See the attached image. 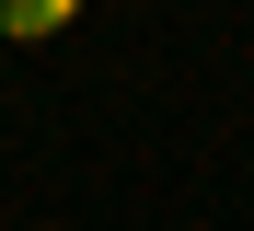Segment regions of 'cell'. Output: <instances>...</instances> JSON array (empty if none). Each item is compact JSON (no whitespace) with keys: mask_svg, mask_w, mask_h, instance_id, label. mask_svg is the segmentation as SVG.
Returning a JSON list of instances; mask_svg holds the SVG:
<instances>
[{"mask_svg":"<svg viewBox=\"0 0 254 231\" xmlns=\"http://www.w3.org/2000/svg\"><path fill=\"white\" fill-rule=\"evenodd\" d=\"M81 12L93 0H0V35L12 46H58V35H81Z\"/></svg>","mask_w":254,"mask_h":231,"instance_id":"obj_1","label":"cell"}]
</instances>
